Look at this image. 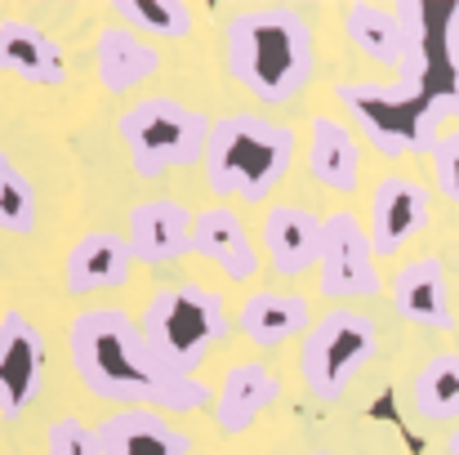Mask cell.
Segmentation results:
<instances>
[{
	"mask_svg": "<svg viewBox=\"0 0 459 455\" xmlns=\"http://www.w3.org/2000/svg\"><path fill=\"white\" fill-rule=\"evenodd\" d=\"M406 27V63L397 81H343L339 108L357 121V135L388 161L429 156L459 117V0H397Z\"/></svg>",
	"mask_w": 459,
	"mask_h": 455,
	"instance_id": "obj_1",
	"label": "cell"
},
{
	"mask_svg": "<svg viewBox=\"0 0 459 455\" xmlns=\"http://www.w3.org/2000/svg\"><path fill=\"white\" fill-rule=\"evenodd\" d=\"M67 348L81 384L90 398L126 407H152L165 416H192L214 407V389L160 357L143 321H134L126 308H81L67 326Z\"/></svg>",
	"mask_w": 459,
	"mask_h": 455,
	"instance_id": "obj_2",
	"label": "cell"
},
{
	"mask_svg": "<svg viewBox=\"0 0 459 455\" xmlns=\"http://www.w3.org/2000/svg\"><path fill=\"white\" fill-rule=\"evenodd\" d=\"M223 63L228 76L259 103H295L316 72V36L304 9L259 4L237 9L223 22Z\"/></svg>",
	"mask_w": 459,
	"mask_h": 455,
	"instance_id": "obj_3",
	"label": "cell"
},
{
	"mask_svg": "<svg viewBox=\"0 0 459 455\" xmlns=\"http://www.w3.org/2000/svg\"><path fill=\"white\" fill-rule=\"evenodd\" d=\"M295 156H299V135L286 121L259 112H228L214 121L201 170L214 197L264 206L295 170Z\"/></svg>",
	"mask_w": 459,
	"mask_h": 455,
	"instance_id": "obj_4",
	"label": "cell"
},
{
	"mask_svg": "<svg viewBox=\"0 0 459 455\" xmlns=\"http://www.w3.org/2000/svg\"><path fill=\"white\" fill-rule=\"evenodd\" d=\"M117 135L126 144V156L134 165L139 179H160L169 170H187V165H201L205 148H210V135H214V121L178 99H139L130 103L121 117H117Z\"/></svg>",
	"mask_w": 459,
	"mask_h": 455,
	"instance_id": "obj_5",
	"label": "cell"
},
{
	"mask_svg": "<svg viewBox=\"0 0 459 455\" xmlns=\"http://www.w3.org/2000/svg\"><path fill=\"white\" fill-rule=\"evenodd\" d=\"M232 317L219 291L201 286V282H178V286H160L148 308H143V330L160 348V357L187 375H196V366L232 335Z\"/></svg>",
	"mask_w": 459,
	"mask_h": 455,
	"instance_id": "obj_6",
	"label": "cell"
},
{
	"mask_svg": "<svg viewBox=\"0 0 459 455\" xmlns=\"http://www.w3.org/2000/svg\"><path fill=\"white\" fill-rule=\"evenodd\" d=\"M379 353V330L375 317L357 312V308H330L312 321L304 339H299V380H304L307 398L316 402H339L352 380L375 362Z\"/></svg>",
	"mask_w": 459,
	"mask_h": 455,
	"instance_id": "obj_7",
	"label": "cell"
},
{
	"mask_svg": "<svg viewBox=\"0 0 459 455\" xmlns=\"http://www.w3.org/2000/svg\"><path fill=\"white\" fill-rule=\"evenodd\" d=\"M375 246H370V228L352 214V210H334L321 219V259H316V277H321V295L330 300H375L384 295V277L375 264Z\"/></svg>",
	"mask_w": 459,
	"mask_h": 455,
	"instance_id": "obj_8",
	"label": "cell"
},
{
	"mask_svg": "<svg viewBox=\"0 0 459 455\" xmlns=\"http://www.w3.org/2000/svg\"><path fill=\"white\" fill-rule=\"evenodd\" d=\"M45 362H49L45 330L22 308H4L0 317V420L4 424L22 420V411L40 398Z\"/></svg>",
	"mask_w": 459,
	"mask_h": 455,
	"instance_id": "obj_9",
	"label": "cell"
},
{
	"mask_svg": "<svg viewBox=\"0 0 459 455\" xmlns=\"http://www.w3.org/2000/svg\"><path fill=\"white\" fill-rule=\"evenodd\" d=\"M429 188L411 174H384L375 188H370V214H366V228H370V246L375 255L393 259L411 237H420L429 228Z\"/></svg>",
	"mask_w": 459,
	"mask_h": 455,
	"instance_id": "obj_10",
	"label": "cell"
},
{
	"mask_svg": "<svg viewBox=\"0 0 459 455\" xmlns=\"http://www.w3.org/2000/svg\"><path fill=\"white\" fill-rule=\"evenodd\" d=\"M192 255L214 264L232 286H250L264 268V250L255 246L246 219L232 206H205L196 210V232H192Z\"/></svg>",
	"mask_w": 459,
	"mask_h": 455,
	"instance_id": "obj_11",
	"label": "cell"
},
{
	"mask_svg": "<svg viewBox=\"0 0 459 455\" xmlns=\"http://www.w3.org/2000/svg\"><path fill=\"white\" fill-rule=\"evenodd\" d=\"M192 232H196V214L183 201H169V197L139 201L126 219L130 250L148 268H165V264L187 259L192 255Z\"/></svg>",
	"mask_w": 459,
	"mask_h": 455,
	"instance_id": "obj_12",
	"label": "cell"
},
{
	"mask_svg": "<svg viewBox=\"0 0 459 455\" xmlns=\"http://www.w3.org/2000/svg\"><path fill=\"white\" fill-rule=\"evenodd\" d=\"M134 268V250L126 232L112 228H94L85 237H76L63 255V286L67 295H94V291H117L130 282Z\"/></svg>",
	"mask_w": 459,
	"mask_h": 455,
	"instance_id": "obj_13",
	"label": "cell"
},
{
	"mask_svg": "<svg viewBox=\"0 0 459 455\" xmlns=\"http://www.w3.org/2000/svg\"><path fill=\"white\" fill-rule=\"evenodd\" d=\"M393 308L420 330H437V335L455 330V303H451L446 264L437 255L406 259L393 273Z\"/></svg>",
	"mask_w": 459,
	"mask_h": 455,
	"instance_id": "obj_14",
	"label": "cell"
},
{
	"mask_svg": "<svg viewBox=\"0 0 459 455\" xmlns=\"http://www.w3.org/2000/svg\"><path fill=\"white\" fill-rule=\"evenodd\" d=\"M361 144H366V139H361L348 121H339V117H330V112H316V117L307 121V144H304L307 174H312L325 192H339V197L357 192L361 161H366V148H361Z\"/></svg>",
	"mask_w": 459,
	"mask_h": 455,
	"instance_id": "obj_15",
	"label": "cell"
},
{
	"mask_svg": "<svg viewBox=\"0 0 459 455\" xmlns=\"http://www.w3.org/2000/svg\"><path fill=\"white\" fill-rule=\"evenodd\" d=\"M103 455H192V438L152 407H126L94 424Z\"/></svg>",
	"mask_w": 459,
	"mask_h": 455,
	"instance_id": "obj_16",
	"label": "cell"
},
{
	"mask_svg": "<svg viewBox=\"0 0 459 455\" xmlns=\"http://www.w3.org/2000/svg\"><path fill=\"white\" fill-rule=\"evenodd\" d=\"M0 67L9 76H18L22 85H36V90H58L67 85V63H63V49L49 31H40L36 22L27 18H0Z\"/></svg>",
	"mask_w": 459,
	"mask_h": 455,
	"instance_id": "obj_17",
	"label": "cell"
},
{
	"mask_svg": "<svg viewBox=\"0 0 459 455\" xmlns=\"http://www.w3.org/2000/svg\"><path fill=\"white\" fill-rule=\"evenodd\" d=\"M277 398H281V380H277L264 362H237V366L223 371L210 411H214L219 433L237 438V433H246L250 424H259V416L273 411Z\"/></svg>",
	"mask_w": 459,
	"mask_h": 455,
	"instance_id": "obj_18",
	"label": "cell"
},
{
	"mask_svg": "<svg viewBox=\"0 0 459 455\" xmlns=\"http://www.w3.org/2000/svg\"><path fill=\"white\" fill-rule=\"evenodd\" d=\"M264 259L277 277H304L321 259V219L307 206H268L264 214Z\"/></svg>",
	"mask_w": 459,
	"mask_h": 455,
	"instance_id": "obj_19",
	"label": "cell"
},
{
	"mask_svg": "<svg viewBox=\"0 0 459 455\" xmlns=\"http://www.w3.org/2000/svg\"><path fill=\"white\" fill-rule=\"evenodd\" d=\"M160 72V49L126 22H103L94 36V76L108 94H130Z\"/></svg>",
	"mask_w": 459,
	"mask_h": 455,
	"instance_id": "obj_20",
	"label": "cell"
},
{
	"mask_svg": "<svg viewBox=\"0 0 459 455\" xmlns=\"http://www.w3.org/2000/svg\"><path fill=\"white\" fill-rule=\"evenodd\" d=\"M312 303L295 291H250L246 303L237 308V330L259 344V348H281L290 339H304L312 330Z\"/></svg>",
	"mask_w": 459,
	"mask_h": 455,
	"instance_id": "obj_21",
	"label": "cell"
},
{
	"mask_svg": "<svg viewBox=\"0 0 459 455\" xmlns=\"http://www.w3.org/2000/svg\"><path fill=\"white\" fill-rule=\"evenodd\" d=\"M339 22H343L348 45L357 54H366L370 63L393 67V72L406 63V27H402L397 9H384V4H370V0H352V4H343Z\"/></svg>",
	"mask_w": 459,
	"mask_h": 455,
	"instance_id": "obj_22",
	"label": "cell"
},
{
	"mask_svg": "<svg viewBox=\"0 0 459 455\" xmlns=\"http://www.w3.org/2000/svg\"><path fill=\"white\" fill-rule=\"evenodd\" d=\"M411 402L420 420H433V424L459 420V353H437L415 371Z\"/></svg>",
	"mask_w": 459,
	"mask_h": 455,
	"instance_id": "obj_23",
	"label": "cell"
},
{
	"mask_svg": "<svg viewBox=\"0 0 459 455\" xmlns=\"http://www.w3.org/2000/svg\"><path fill=\"white\" fill-rule=\"evenodd\" d=\"M112 18L134 27L139 36H160V40H187L196 27L187 0H112Z\"/></svg>",
	"mask_w": 459,
	"mask_h": 455,
	"instance_id": "obj_24",
	"label": "cell"
},
{
	"mask_svg": "<svg viewBox=\"0 0 459 455\" xmlns=\"http://www.w3.org/2000/svg\"><path fill=\"white\" fill-rule=\"evenodd\" d=\"M36 219H40L36 183L22 174V165L9 152H0V228L13 237H27L36 232Z\"/></svg>",
	"mask_w": 459,
	"mask_h": 455,
	"instance_id": "obj_25",
	"label": "cell"
},
{
	"mask_svg": "<svg viewBox=\"0 0 459 455\" xmlns=\"http://www.w3.org/2000/svg\"><path fill=\"white\" fill-rule=\"evenodd\" d=\"M45 451L49 455H103V447H99V438H94V429L85 420L63 416V420H54L45 429Z\"/></svg>",
	"mask_w": 459,
	"mask_h": 455,
	"instance_id": "obj_26",
	"label": "cell"
},
{
	"mask_svg": "<svg viewBox=\"0 0 459 455\" xmlns=\"http://www.w3.org/2000/svg\"><path fill=\"white\" fill-rule=\"evenodd\" d=\"M429 165H433V174H437L442 197L459 206V130H446V135L433 144V152H429Z\"/></svg>",
	"mask_w": 459,
	"mask_h": 455,
	"instance_id": "obj_27",
	"label": "cell"
},
{
	"mask_svg": "<svg viewBox=\"0 0 459 455\" xmlns=\"http://www.w3.org/2000/svg\"><path fill=\"white\" fill-rule=\"evenodd\" d=\"M446 455H459V424L451 429V438H446Z\"/></svg>",
	"mask_w": 459,
	"mask_h": 455,
	"instance_id": "obj_28",
	"label": "cell"
},
{
	"mask_svg": "<svg viewBox=\"0 0 459 455\" xmlns=\"http://www.w3.org/2000/svg\"><path fill=\"white\" fill-rule=\"evenodd\" d=\"M307 455H334V451H307Z\"/></svg>",
	"mask_w": 459,
	"mask_h": 455,
	"instance_id": "obj_29",
	"label": "cell"
},
{
	"mask_svg": "<svg viewBox=\"0 0 459 455\" xmlns=\"http://www.w3.org/2000/svg\"><path fill=\"white\" fill-rule=\"evenodd\" d=\"M455 273H459V255H455Z\"/></svg>",
	"mask_w": 459,
	"mask_h": 455,
	"instance_id": "obj_30",
	"label": "cell"
}]
</instances>
